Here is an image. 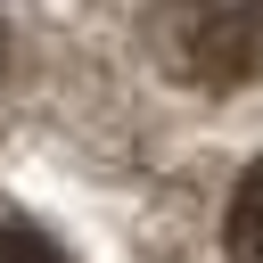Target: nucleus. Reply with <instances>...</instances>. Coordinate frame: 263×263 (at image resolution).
Instances as JSON below:
<instances>
[{
  "label": "nucleus",
  "mask_w": 263,
  "mask_h": 263,
  "mask_svg": "<svg viewBox=\"0 0 263 263\" xmlns=\"http://www.w3.org/2000/svg\"><path fill=\"white\" fill-rule=\"evenodd\" d=\"M156 58L181 82L230 90L263 74V0H156Z\"/></svg>",
  "instance_id": "f257e3e1"
},
{
  "label": "nucleus",
  "mask_w": 263,
  "mask_h": 263,
  "mask_svg": "<svg viewBox=\"0 0 263 263\" xmlns=\"http://www.w3.org/2000/svg\"><path fill=\"white\" fill-rule=\"evenodd\" d=\"M230 255L238 263H263V164L238 181V197H230Z\"/></svg>",
  "instance_id": "f03ea898"
},
{
  "label": "nucleus",
  "mask_w": 263,
  "mask_h": 263,
  "mask_svg": "<svg viewBox=\"0 0 263 263\" xmlns=\"http://www.w3.org/2000/svg\"><path fill=\"white\" fill-rule=\"evenodd\" d=\"M0 263H66L41 230H25V222H0Z\"/></svg>",
  "instance_id": "7ed1b4c3"
}]
</instances>
